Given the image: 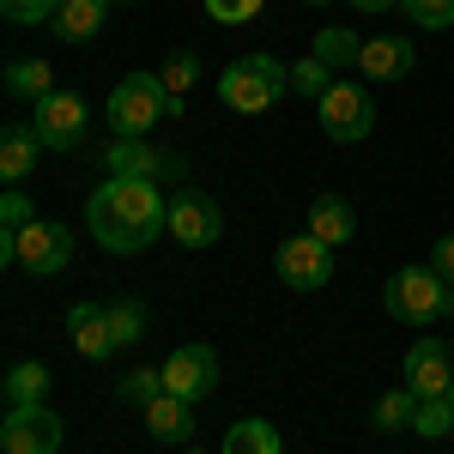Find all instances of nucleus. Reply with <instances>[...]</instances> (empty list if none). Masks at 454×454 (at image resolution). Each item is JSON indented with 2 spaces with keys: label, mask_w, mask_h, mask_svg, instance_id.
Returning <instances> with one entry per match:
<instances>
[{
  "label": "nucleus",
  "mask_w": 454,
  "mask_h": 454,
  "mask_svg": "<svg viewBox=\"0 0 454 454\" xmlns=\"http://www.w3.org/2000/svg\"><path fill=\"white\" fill-rule=\"evenodd\" d=\"M85 224H91L98 248H109V254H140V248H152L170 231V200L158 194V182L109 176V182L91 188V200H85Z\"/></svg>",
  "instance_id": "nucleus-1"
},
{
  "label": "nucleus",
  "mask_w": 454,
  "mask_h": 454,
  "mask_svg": "<svg viewBox=\"0 0 454 454\" xmlns=\"http://www.w3.org/2000/svg\"><path fill=\"white\" fill-rule=\"evenodd\" d=\"M279 91H291V67L273 61V55H243V61H231L224 79H218V98H224V109H237V115L273 109Z\"/></svg>",
  "instance_id": "nucleus-2"
},
{
  "label": "nucleus",
  "mask_w": 454,
  "mask_h": 454,
  "mask_svg": "<svg viewBox=\"0 0 454 454\" xmlns=\"http://www.w3.org/2000/svg\"><path fill=\"white\" fill-rule=\"evenodd\" d=\"M164 115H170V91H164L158 73H128L109 91V134L115 140H145Z\"/></svg>",
  "instance_id": "nucleus-3"
},
{
  "label": "nucleus",
  "mask_w": 454,
  "mask_h": 454,
  "mask_svg": "<svg viewBox=\"0 0 454 454\" xmlns=\"http://www.w3.org/2000/svg\"><path fill=\"white\" fill-rule=\"evenodd\" d=\"M382 309L406 327H430L436 315H449V279L436 267H400L382 291Z\"/></svg>",
  "instance_id": "nucleus-4"
},
{
  "label": "nucleus",
  "mask_w": 454,
  "mask_h": 454,
  "mask_svg": "<svg viewBox=\"0 0 454 454\" xmlns=\"http://www.w3.org/2000/svg\"><path fill=\"white\" fill-rule=\"evenodd\" d=\"M321 134L327 140H340V145H357V140H370L376 134V98L364 91V85H327V98H321Z\"/></svg>",
  "instance_id": "nucleus-5"
},
{
  "label": "nucleus",
  "mask_w": 454,
  "mask_h": 454,
  "mask_svg": "<svg viewBox=\"0 0 454 454\" xmlns=\"http://www.w3.org/2000/svg\"><path fill=\"white\" fill-rule=\"evenodd\" d=\"M85 121H91V109H85V98L79 91H49L43 104H36V134H43V145L49 152H73V145H85Z\"/></svg>",
  "instance_id": "nucleus-6"
},
{
  "label": "nucleus",
  "mask_w": 454,
  "mask_h": 454,
  "mask_svg": "<svg viewBox=\"0 0 454 454\" xmlns=\"http://www.w3.org/2000/svg\"><path fill=\"white\" fill-rule=\"evenodd\" d=\"M0 454H61V419L49 406H6Z\"/></svg>",
  "instance_id": "nucleus-7"
},
{
  "label": "nucleus",
  "mask_w": 454,
  "mask_h": 454,
  "mask_svg": "<svg viewBox=\"0 0 454 454\" xmlns=\"http://www.w3.org/2000/svg\"><path fill=\"white\" fill-rule=\"evenodd\" d=\"M67 261H73V231L55 224V218H31L25 237H19V261H12V267L49 279V273H67Z\"/></svg>",
  "instance_id": "nucleus-8"
},
{
  "label": "nucleus",
  "mask_w": 454,
  "mask_h": 454,
  "mask_svg": "<svg viewBox=\"0 0 454 454\" xmlns=\"http://www.w3.org/2000/svg\"><path fill=\"white\" fill-rule=\"evenodd\" d=\"M170 237L182 248H212L218 237H224V212H218V200L200 194V188H182V194L170 200Z\"/></svg>",
  "instance_id": "nucleus-9"
},
{
  "label": "nucleus",
  "mask_w": 454,
  "mask_h": 454,
  "mask_svg": "<svg viewBox=\"0 0 454 454\" xmlns=\"http://www.w3.org/2000/svg\"><path fill=\"white\" fill-rule=\"evenodd\" d=\"M279 279L291 285V291H321V285L333 279V248L321 243L315 231L285 237L279 243Z\"/></svg>",
  "instance_id": "nucleus-10"
},
{
  "label": "nucleus",
  "mask_w": 454,
  "mask_h": 454,
  "mask_svg": "<svg viewBox=\"0 0 454 454\" xmlns=\"http://www.w3.org/2000/svg\"><path fill=\"white\" fill-rule=\"evenodd\" d=\"M406 387H412L419 400L454 394V346H442V340H430V333H424L419 346L406 351Z\"/></svg>",
  "instance_id": "nucleus-11"
},
{
  "label": "nucleus",
  "mask_w": 454,
  "mask_h": 454,
  "mask_svg": "<svg viewBox=\"0 0 454 454\" xmlns=\"http://www.w3.org/2000/svg\"><path fill=\"white\" fill-rule=\"evenodd\" d=\"M164 387L182 394V400H207L218 387V351L212 346H176L170 364H164Z\"/></svg>",
  "instance_id": "nucleus-12"
},
{
  "label": "nucleus",
  "mask_w": 454,
  "mask_h": 454,
  "mask_svg": "<svg viewBox=\"0 0 454 454\" xmlns=\"http://www.w3.org/2000/svg\"><path fill=\"white\" fill-rule=\"evenodd\" d=\"M412 61H419L412 36H364V49H357V73H364V79H376V85L406 79Z\"/></svg>",
  "instance_id": "nucleus-13"
},
{
  "label": "nucleus",
  "mask_w": 454,
  "mask_h": 454,
  "mask_svg": "<svg viewBox=\"0 0 454 454\" xmlns=\"http://www.w3.org/2000/svg\"><path fill=\"white\" fill-rule=\"evenodd\" d=\"M73 327V346H79V357H91V364H104V357H115V327H109V303H73L67 315Z\"/></svg>",
  "instance_id": "nucleus-14"
},
{
  "label": "nucleus",
  "mask_w": 454,
  "mask_h": 454,
  "mask_svg": "<svg viewBox=\"0 0 454 454\" xmlns=\"http://www.w3.org/2000/svg\"><path fill=\"white\" fill-rule=\"evenodd\" d=\"M182 158L176 152H152L145 140H115L109 145V176H140V182H158V176H176Z\"/></svg>",
  "instance_id": "nucleus-15"
},
{
  "label": "nucleus",
  "mask_w": 454,
  "mask_h": 454,
  "mask_svg": "<svg viewBox=\"0 0 454 454\" xmlns=\"http://www.w3.org/2000/svg\"><path fill=\"white\" fill-rule=\"evenodd\" d=\"M145 430H152V442H188L194 436V400H182V394H158V400H145Z\"/></svg>",
  "instance_id": "nucleus-16"
},
{
  "label": "nucleus",
  "mask_w": 454,
  "mask_h": 454,
  "mask_svg": "<svg viewBox=\"0 0 454 454\" xmlns=\"http://www.w3.org/2000/svg\"><path fill=\"white\" fill-rule=\"evenodd\" d=\"M109 6H115V0H61L55 19H49V31L61 36V43H91V36L104 31Z\"/></svg>",
  "instance_id": "nucleus-17"
},
{
  "label": "nucleus",
  "mask_w": 454,
  "mask_h": 454,
  "mask_svg": "<svg viewBox=\"0 0 454 454\" xmlns=\"http://www.w3.org/2000/svg\"><path fill=\"white\" fill-rule=\"evenodd\" d=\"M309 231L327 248L351 243V237H357V212H351V200H346V194H315V200H309Z\"/></svg>",
  "instance_id": "nucleus-18"
},
{
  "label": "nucleus",
  "mask_w": 454,
  "mask_h": 454,
  "mask_svg": "<svg viewBox=\"0 0 454 454\" xmlns=\"http://www.w3.org/2000/svg\"><path fill=\"white\" fill-rule=\"evenodd\" d=\"M43 152H49V145H43L36 128H6V134H0V176H6V188H19V182L36 170Z\"/></svg>",
  "instance_id": "nucleus-19"
},
{
  "label": "nucleus",
  "mask_w": 454,
  "mask_h": 454,
  "mask_svg": "<svg viewBox=\"0 0 454 454\" xmlns=\"http://www.w3.org/2000/svg\"><path fill=\"white\" fill-rule=\"evenodd\" d=\"M36 212H31V200L19 194V188H6L0 194V261L12 267L19 261V237H25V224H31Z\"/></svg>",
  "instance_id": "nucleus-20"
},
{
  "label": "nucleus",
  "mask_w": 454,
  "mask_h": 454,
  "mask_svg": "<svg viewBox=\"0 0 454 454\" xmlns=\"http://www.w3.org/2000/svg\"><path fill=\"white\" fill-rule=\"evenodd\" d=\"M224 454H285V442L267 419H243L224 430Z\"/></svg>",
  "instance_id": "nucleus-21"
},
{
  "label": "nucleus",
  "mask_w": 454,
  "mask_h": 454,
  "mask_svg": "<svg viewBox=\"0 0 454 454\" xmlns=\"http://www.w3.org/2000/svg\"><path fill=\"white\" fill-rule=\"evenodd\" d=\"M357 49H364V36L346 31V25H327V31H315V43H309V55H315V61H327L333 73L357 67Z\"/></svg>",
  "instance_id": "nucleus-22"
},
{
  "label": "nucleus",
  "mask_w": 454,
  "mask_h": 454,
  "mask_svg": "<svg viewBox=\"0 0 454 454\" xmlns=\"http://www.w3.org/2000/svg\"><path fill=\"white\" fill-rule=\"evenodd\" d=\"M6 91L25 98V104H43V98L55 91V67H49V61H12V67H6Z\"/></svg>",
  "instance_id": "nucleus-23"
},
{
  "label": "nucleus",
  "mask_w": 454,
  "mask_h": 454,
  "mask_svg": "<svg viewBox=\"0 0 454 454\" xmlns=\"http://www.w3.org/2000/svg\"><path fill=\"white\" fill-rule=\"evenodd\" d=\"M49 370L43 364H12L6 370V406H43V394H49Z\"/></svg>",
  "instance_id": "nucleus-24"
},
{
  "label": "nucleus",
  "mask_w": 454,
  "mask_h": 454,
  "mask_svg": "<svg viewBox=\"0 0 454 454\" xmlns=\"http://www.w3.org/2000/svg\"><path fill=\"white\" fill-rule=\"evenodd\" d=\"M412 419H419V394H412L406 382L376 400V436H387V430H412Z\"/></svg>",
  "instance_id": "nucleus-25"
},
{
  "label": "nucleus",
  "mask_w": 454,
  "mask_h": 454,
  "mask_svg": "<svg viewBox=\"0 0 454 454\" xmlns=\"http://www.w3.org/2000/svg\"><path fill=\"white\" fill-rule=\"evenodd\" d=\"M412 430H419L424 442H442V436H454V394L419 400V419H412Z\"/></svg>",
  "instance_id": "nucleus-26"
},
{
  "label": "nucleus",
  "mask_w": 454,
  "mask_h": 454,
  "mask_svg": "<svg viewBox=\"0 0 454 454\" xmlns=\"http://www.w3.org/2000/svg\"><path fill=\"white\" fill-rule=\"evenodd\" d=\"M109 327H115V346L121 351L140 346L145 340V303L140 297H115V303H109Z\"/></svg>",
  "instance_id": "nucleus-27"
},
{
  "label": "nucleus",
  "mask_w": 454,
  "mask_h": 454,
  "mask_svg": "<svg viewBox=\"0 0 454 454\" xmlns=\"http://www.w3.org/2000/svg\"><path fill=\"white\" fill-rule=\"evenodd\" d=\"M327 85H333V67L327 61H315V55H303V61H291V91L297 98H327Z\"/></svg>",
  "instance_id": "nucleus-28"
},
{
  "label": "nucleus",
  "mask_w": 454,
  "mask_h": 454,
  "mask_svg": "<svg viewBox=\"0 0 454 454\" xmlns=\"http://www.w3.org/2000/svg\"><path fill=\"white\" fill-rule=\"evenodd\" d=\"M400 12H406L419 31H449L454 25V0H400Z\"/></svg>",
  "instance_id": "nucleus-29"
},
{
  "label": "nucleus",
  "mask_w": 454,
  "mask_h": 454,
  "mask_svg": "<svg viewBox=\"0 0 454 454\" xmlns=\"http://www.w3.org/2000/svg\"><path fill=\"white\" fill-rule=\"evenodd\" d=\"M158 79H164V91H170V109H182V98H188V85L200 79V61H194V55H170Z\"/></svg>",
  "instance_id": "nucleus-30"
},
{
  "label": "nucleus",
  "mask_w": 454,
  "mask_h": 454,
  "mask_svg": "<svg viewBox=\"0 0 454 454\" xmlns=\"http://www.w3.org/2000/svg\"><path fill=\"white\" fill-rule=\"evenodd\" d=\"M115 394H121V400H134V406H145V400H158V394H164V370H134V376H121V382H115Z\"/></svg>",
  "instance_id": "nucleus-31"
},
{
  "label": "nucleus",
  "mask_w": 454,
  "mask_h": 454,
  "mask_svg": "<svg viewBox=\"0 0 454 454\" xmlns=\"http://www.w3.org/2000/svg\"><path fill=\"white\" fill-rule=\"evenodd\" d=\"M55 6H61V0H0V12H6L12 25H49Z\"/></svg>",
  "instance_id": "nucleus-32"
},
{
  "label": "nucleus",
  "mask_w": 454,
  "mask_h": 454,
  "mask_svg": "<svg viewBox=\"0 0 454 454\" xmlns=\"http://www.w3.org/2000/svg\"><path fill=\"white\" fill-rule=\"evenodd\" d=\"M261 6H267V0H207V12L218 19V25H248Z\"/></svg>",
  "instance_id": "nucleus-33"
},
{
  "label": "nucleus",
  "mask_w": 454,
  "mask_h": 454,
  "mask_svg": "<svg viewBox=\"0 0 454 454\" xmlns=\"http://www.w3.org/2000/svg\"><path fill=\"white\" fill-rule=\"evenodd\" d=\"M430 267H436V273L454 285V231H449V237H436V248H430Z\"/></svg>",
  "instance_id": "nucleus-34"
},
{
  "label": "nucleus",
  "mask_w": 454,
  "mask_h": 454,
  "mask_svg": "<svg viewBox=\"0 0 454 454\" xmlns=\"http://www.w3.org/2000/svg\"><path fill=\"white\" fill-rule=\"evenodd\" d=\"M351 6H357V12H394L400 0H351Z\"/></svg>",
  "instance_id": "nucleus-35"
},
{
  "label": "nucleus",
  "mask_w": 454,
  "mask_h": 454,
  "mask_svg": "<svg viewBox=\"0 0 454 454\" xmlns=\"http://www.w3.org/2000/svg\"><path fill=\"white\" fill-rule=\"evenodd\" d=\"M449 321H454V285H449Z\"/></svg>",
  "instance_id": "nucleus-36"
},
{
  "label": "nucleus",
  "mask_w": 454,
  "mask_h": 454,
  "mask_svg": "<svg viewBox=\"0 0 454 454\" xmlns=\"http://www.w3.org/2000/svg\"><path fill=\"white\" fill-rule=\"evenodd\" d=\"M309 6H327V0H309Z\"/></svg>",
  "instance_id": "nucleus-37"
},
{
  "label": "nucleus",
  "mask_w": 454,
  "mask_h": 454,
  "mask_svg": "<svg viewBox=\"0 0 454 454\" xmlns=\"http://www.w3.org/2000/svg\"><path fill=\"white\" fill-rule=\"evenodd\" d=\"M188 454H200V449H188Z\"/></svg>",
  "instance_id": "nucleus-38"
}]
</instances>
